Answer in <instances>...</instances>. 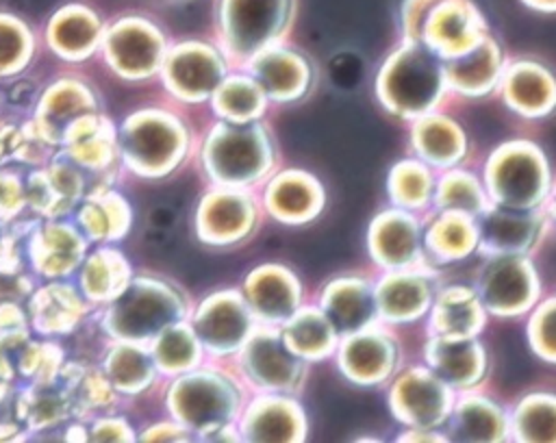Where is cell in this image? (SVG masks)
<instances>
[{"instance_id": "cell-21", "label": "cell", "mask_w": 556, "mask_h": 443, "mask_svg": "<svg viewBox=\"0 0 556 443\" xmlns=\"http://www.w3.org/2000/svg\"><path fill=\"white\" fill-rule=\"evenodd\" d=\"M241 295L261 326H282L302 306L300 278L278 263H265L248 271Z\"/></svg>"}, {"instance_id": "cell-46", "label": "cell", "mask_w": 556, "mask_h": 443, "mask_svg": "<svg viewBox=\"0 0 556 443\" xmlns=\"http://www.w3.org/2000/svg\"><path fill=\"white\" fill-rule=\"evenodd\" d=\"M432 4L434 0H404L402 13H400L402 41H419L424 17Z\"/></svg>"}, {"instance_id": "cell-15", "label": "cell", "mask_w": 556, "mask_h": 443, "mask_svg": "<svg viewBox=\"0 0 556 443\" xmlns=\"http://www.w3.org/2000/svg\"><path fill=\"white\" fill-rule=\"evenodd\" d=\"M339 371L358 387H380L393 378L400 365V343L393 332L376 321L339 337L334 347Z\"/></svg>"}, {"instance_id": "cell-50", "label": "cell", "mask_w": 556, "mask_h": 443, "mask_svg": "<svg viewBox=\"0 0 556 443\" xmlns=\"http://www.w3.org/2000/svg\"><path fill=\"white\" fill-rule=\"evenodd\" d=\"M526 7L534 9V11H543V13H552L556 7V0H521Z\"/></svg>"}, {"instance_id": "cell-42", "label": "cell", "mask_w": 556, "mask_h": 443, "mask_svg": "<svg viewBox=\"0 0 556 443\" xmlns=\"http://www.w3.org/2000/svg\"><path fill=\"white\" fill-rule=\"evenodd\" d=\"M96 111V98L87 87L78 83H63L50 91L46 104V132L50 139L63 141L74 122Z\"/></svg>"}, {"instance_id": "cell-23", "label": "cell", "mask_w": 556, "mask_h": 443, "mask_svg": "<svg viewBox=\"0 0 556 443\" xmlns=\"http://www.w3.org/2000/svg\"><path fill=\"white\" fill-rule=\"evenodd\" d=\"M426 367L454 393L473 389L486 376V350L478 337L430 334L424 347Z\"/></svg>"}, {"instance_id": "cell-44", "label": "cell", "mask_w": 556, "mask_h": 443, "mask_svg": "<svg viewBox=\"0 0 556 443\" xmlns=\"http://www.w3.org/2000/svg\"><path fill=\"white\" fill-rule=\"evenodd\" d=\"M37 254L48 274H67L83 261L85 239L70 226H50L39 239Z\"/></svg>"}, {"instance_id": "cell-3", "label": "cell", "mask_w": 556, "mask_h": 443, "mask_svg": "<svg viewBox=\"0 0 556 443\" xmlns=\"http://www.w3.org/2000/svg\"><path fill=\"white\" fill-rule=\"evenodd\" d=\"M185 291L163 278L130 276L126 287L106 302L102 330L113 341L148 345L163 328L189 317Z\"/></svg>"}, {"instance_id": "cell-16", "label": "cell", "mask_w": 556, "mask_h": 443, "mask_svg": "<svg viewBox=\"0 0 556 443\" xmlns=\"http://www.w3.org/2000/svg\"><path fill=\"white\" fill-rule=\"evenodd\" d=\"M552 215V202L539 208H508L500 204H489L478 217V245L482 256H508V254H530Z\"/></svg>"}, {"instance_id": "cell-38", "label": "cell", "mask_w": 556, "mask_h": 443, "mask_svg": "<svg viewBox=\"0 0 556 443\" xmlns=\"http://www.w3.org/2000/svg\"><path fill=\"white\" fill-rule=\"evenodd\" d=\"M130 276V263L119 250L100 248L85 258L80 271V287L87 300L96 304H106L126 287Z\"/></svg>"}, {"instance_id": "cell-4", "label": "cell", "mask_w": 556, "mask_h": 443, "mask_svg": "<svg viewBox=\"0 0 556 443\" xmlns=\"http://www.w3.org/2000/svg\"><path fill=\"white\" fill-rule=\"evenodd\" d=\"M445 93L450 91L443 61L421 41H402L376 76V96L382 109L408 122L434 111Z\"/></svg>"}, {"instance_id": "cell-43", "label": "cell", "mask_w": 556, "mask_h": 443, "mask_svg": "<svg viewBox=\"0 0 556 443\" xmlns=\"http://www.w3.org/2000/svg\"><path fill=\"white\" fill-rule=\"evenodd\" d=\"M85 300L67 284H52L37 298V319L48 332H67L85 315Z\"/></svg>"}, {"instance_id": "cell-36", "label": "cell", "mask_w": 556, "mask_h": 443, "mask_svg": "<svg viewBox=\"0 0 556 443\" xmlns=\"http://www.w3.org/2000/svg\"><path fill=\"white\" fill-rule=\"evenodd\" d=\"M78 221L89 239L115 241L126 237L132 221V211L124 195L102 187L87 195L78 213Z\"/></svg>"}, {"instance_id": "cell-19", "label": "cell", "mask_w": 556, "mask_h": 443, "mask_svg": "<svg viewBox=\"0 0 556 443\" xmlns=\"http://www.w3.org/2000/svg\"><path fill=\"white\" fill-rule=\"evenodd\" d=\"M484 35H489L486 20L471 0H434L424 17L419 41L443 61L467 52Z\"/></svg>"}, {"instance_id": "cell-30", "label": "cell", "mask_w": 556, "mask_h": 443, "mask_svg": "<svg viewBox=\"0 0 556 443\" xmlns=\"http://www.w3.org/2000/svg\"><path fill=\"white\" fill-rule=\"evenodd\" d=\"M426 315L428 332L437 337H480L489 317L473 287L465 284L437 289Z\"/></svg>"}, {"instance_id": "cell-2", "label": "cell", "mask_w": 556, "mask_h": 443, "mask_svg": "<svg viewBox=\"0 0 556 443\" xmlns=\"http://www.w3.org/2000/svg\"><path fill=\"white\" fill-rule=\"evenodd\" d=\"M200 161L215 187L254 189L274 174L278 152L263 119L241 124L219 119L204 135Z\"/></svg>"}, {"instance_id": "cell-39", "label": "cell", "mask_w": 556, "mask_h": 443, "mask_svg": "<svg viewBox=\"0 0 556 443\" xmlns=\"http://www.w3.org/2000/svg\"><path fill=\"white\" fill-rule=\"evenodd\" d=\"M508 439L552 443L556 439V397L547 391H534L521 397L508 413Z\"/></svg>"}, {"instance_id": "cell-48", "label": "cell", "mask_w": 556, "mask_h": 443, "mask_svg": "<svg viewBox=\"0 0 556 443\" xmlns=\"http://www.w3.org/2000/svg\"><path fill=\"white\" fill-rule=\"evenodd\" d=\"M26 37L22 26H17L13 20L0 17V63L13 61L15 54L22 52Z\"/></svg>"}, {"instance_id": "cell-45", "label": "cell", "mask_w": 556, "mask_h": 443, "mask_svg": "<svg viewBox=\"0 0 556 443\" xmlns=\"http://www.w3.org/2000/svg\"><path fill=\"white\" fill-rule=\"evenodd\" d=\"M528 317V343L532 352L543 358L545 363L556 360V345H554V298L539 300L530 311Z\"/></svg>"}, {"instance_id": "cell-22", "label": "cell", "mask_w": 556, "mask_h": 443, "mask_svg": "<svg viewBox=\"0 0 556 443\" xmlns=\"http://www.w3.org/2000/svg\"><path fill=\"white\" fill-rule=\"evenodd\" d=\"M241 69L258 83L269 102H295L304 98L313 85L308 59L282 43L256 52Z\"/></svg>"}, {"instance_id": "cell-27", "label": "cell", "mask_w": 556, "mask_h": 443, "mask_svg": "<svg viewBox=\"0 0 556 443\" xmlns=\"http://www.w3.org/2000/svg\"><path fill=\"white\" fill-rule=\"evenodd\" d=\"M504 104L521 117L549 115L556 102V85L552 72L532 59L506 61L497 83Z\"/></svg>"}, {"instance_id": "cell-41", "label": "cell", "mask_w": 556, "mask_h": 443, "mask_svg": "<svg viewBox=\"0 0 556 443\" xmlns=\"http://www.w3.org/2000/svg\"><path fill=\"white\" fill-rule=\"evenodd\" d=\"M434 178H437L434 169L419 159L397 161L391 167L387 178V191H389L391 204L413 213L430 206Z\"/></svg>"}, {"instance_id": "cell-31", "label": "cell", "mask_w": 556, "mask_h": 443, "mask_svg": "<svg viewBox=\"0 0 556 443\" xmlns=\"http://www.w3.org/2000/svg\"><path fill=\"white\" fill-rule=\"evenodd\" d=\"M424 254L428 263L443 265L460 261L476 252L478 226L476 217L460 211H434V217L424 226Z\"/></svg>"}, {"instance_id": "cell-40", "label": "cell", "mask_w": 556, "mask_h": 443, "mask_svg": "<svg viewBox=\"0 0 556 443\" xmlns=\"http://www.w3.org/2000/svg\"><path fill=\"white\" fill-rule=\"evenodd\" d=\"M430 204L434 211H460L478 217L491 204V200L482 180L473 172L450 167L434 178Z\"/></svg>"}, {"instance_id": "cell-14", "label": "cell", "mask_w": 556, "mask_h": 443, "mask_svg": "<svg viewBox=\"0 0 556 443\" xmlns=\"http://www.w3.org/2000/svg\"><path fill=\"white\" fill-rule=\"evenodd\" d=\"M456 393L441 382L426 365H413L393 374L389 408L406 428L441 430Z\"/></svg>"}, {"instance_id": "cell-1", "label": "cell", "mask_w": 556, "mask_h": 443, "mask_svg": "<svg viewBox=\"0 0 556 443\" xmlns=\"http://www.w3.org/2000/svg\"><path fill=\"white\" fill-rule=\"evenodd\" d=\"M165 404L169 417L193 439L239 441L235 421L245 404V384L237 371L206 358L172 378Z\"/></svg>"}, {"instance_id": "cell-25", "label": "cell", "mask_w": 556, "mask_h": 443, "mask_svg": "<svg viewBox=\"0 0 556 443\" xmlns=\"http://www.w3.org/2000/svg\"><path fill=\"white\" fill-rule=\"evenodd\" d=\"M506 61L502 46L491 35H484L467 52L443 59L447 91L465 98H480L497 91Z\"/></svg>"}, {"instance_id": "cell-47", "label": "cell", "mask_w": 556, "mask_h": 443, "mask_svg": "<svg viewBox=\"0 0 556 443\" xmlns=\"http://www.w3.org/2000/svg\"><path fill=\"white\" fill-rule=\"evenodd\" d=\"M89 436L93 441H135L137 432L130 428V423L126 419L106 417V419H98L93 423Z\"/></svg>"}, {"instance_id": "cell-24", "label": "cell", "mask_w": 556, "mask_h": 443, "mask_svg": "<svg viewBox=\"0 0 556 443\" xmlns=\"http://www.w3.org/2000/svg\"><path fill=\"white\" fill-rule=\"evenodd\" d=\"M261 206L282 224H306L326 206L321 182L304 169H285L265 180Z\"/></svg>"}, {"instance_id": "cell-8", "label": "cell", "mask_w": 556, "mask_h": 443, "mask_svg": "<svg viewBox=\"0 0 556 443\" xmlns=\"http://www.w3.org/2000/svg\"><path fill=\"white\" fill-rule=\"evenodd\" d=\"M237 358V376L256 393L293 395L304 387L308 363L293 354L278 326H256L243 341Z\"/></svg>"}, {"instance_id": "cell-10", "label": "cell", "mask_w": 556, "mask_h": 443, "mask_svg": "<svg viewBox=\"0 0 556 443\" xmlns=\"http://www.w3.org/2000/svg\"><path fill=\"white\" fill-rule=\"evenodd\" d=\"M187 321L211 360L235 356L258 326L239 289H224L206 295L191 306Z\"/></svg>"}, {"instance_id": "cell-29", "label": "cell", "mask_w": 556, "mask_h": 443, "mask_svg": "<svg viewBox=\"0 0 556 443\" xmlns=\"http://www.w3.org/2000/svg\"><path fill=\"white\" fill-rule=\"evenodd\" d=\"M410 143L417 159L434 172L456 167L469 150V139L463 126L437 109L413 119Z\"/></svg>"}, {"instance_id": "cell-26", "label": "cell", "mask_w": 556, "mask_h": 443, "mask_svg": "<svg viewBox=\"0 0 556 443\" xmlns=\"http://www.w3.org/2000/svg\"><path fill=\"white\" fill-rule=\"evenodd\" d=\"M441 430L445 441H508V413L489 395L467 389L456 393Z\"/></svg>"}, {"instance_id": "cell-12", "label": "cell", "mask_w": 556, "mask_h": 443, "mask_svg": "<svg viewBox=\"0 0 556 443\" xmlns=\"http://www.w3.org/2000/svg\"><path fill=\"white\" fill-rule=\"evenodd\" d=\"M230 63L219 46L187 39L167 46L161 78L165 89L182 102H204L228 74Z\"/></svg>"}, {"instance_id": "cell-33", "label": "cell", "mask_w": 556, "mask_h": 443, "mask_svg": "<svg viewBox=\"0 0 556 443\" xmlns=\"http://www.w3.org/2000/svg\"><path fill=\"white\" fill-rule=\"evenodd\" d=\"M102 374L122 395H139L148 391L159 380V369L154 358L143 343L115 341L104 356Z\"/></svg>"}, {"instance_id": "cell-11", "label": "cell", "mask_w": 556, "mask_h": 443, "mask_svg": "<svg viewBox=\"0 0 556 443\" xmlns=\"http://www.w3.org/2000/svg\"><path fill=\"white\" fill-rule=\"evenodd\" d=\"M261 213L263 206L252 189L213 185L195 208L193 228L202 243L230 248L254 235L261 224Z\"/></svg>"}, {"instance_id": "cell-49", "label": "cell", "mask_w": 556, "mask_h": 443, "mask_svg": "<svg viewBox=\"0 0 556 443\" xmlns=\"http://www.w3.org/2000/svg\"><path fill=\"white\" fill-rule=\"evenodd\" d=\"M141 441H191L193 434L189 430H185L178 421L169 419V421H159L148 426L141 434Z\"/></svg>"}, {"instance_id": "cell-37", "label": "cell", "mask_w": 556, "mask_h": 443, "mask_svg": "<svg viewBox=\"0 0 556 443\" xmlns=\"http://www.w3.org/2000/svg\"><path fill=\"white\" fill-rule=\"evenodd\" d=\"M148 350L154 358L159 376H167V378L189 371L191 367L206 360V354L187 319L163 328L148 343Z\"/></svg>"}, {"instance_id": "cell-9", "label": "cell", "mask_w": 556, "mask_h": 443, "mask_svg": "<svg viewBox=\"0 0 556 443\" xmlns=\"http://www.w3.org/2000/svg\"><path fill=\"white\" fill-rule=\"evenodd\" d=\"M484 258L473 291L486 315L502 319L526 315L541 298V278L528 254Z\"/></svg>"}, {"instance_id": "cell-17", "label": "cell", "mask_w": 556, "mask_h": 443, "mask_svg": "<svg viewBox=\"0 0 556 443\" xmlns=\"http://www.w3.org/2000/svg\"><path fill=\"white\" fill-rule=\"evenodd\" d=\"M437 289L439 284L430 265L382 271L374 282L378 321L397 326L421 319L428 313Z\"/></svg>"}, {"instance_id": "cell-7", "label": "cell", "mask_w": 556, "mask_h": 443, "mask_svg": "<svg viewBox=\"0 0 556 443\" xmlns=\"http://www.w3.org/2000/svg\"><path fill=\"white\" fill-rule=\"evenodd\" d=\"M295 15V0H217L219 50L230 67H243L256 52L282 43Z\"/></svg>"}, {"instance_id": "cell-13", "label": "cell", "mask_w": 556, "mask_h": 443, "mask_svg": "<svg viewBox=\"0 0 556 443\" xmlns=\"http://www.w3.org/2000/svg\"><path fill=\"white\" fill-rule=\"evenodd\" d=\"M102 50L113 72L128 80H146L159 74L167 39L163 30L146 17H122L102 33Z\"/></svg>"}, {"instance_id": "cell-6", "label": "cell", "mask_w": 556, "mask_h": 443, "mask_svg": "<svg viewBox=\"0 0 556 443\" xmlns=\"http://www.w3.org/2000/svg\"><path fill=\"white\" fill-rule=\"evenodd\" d=\"M482 185L491 204L539 208L552 202V172L543 150L526 139L500 143L486 159Z\"/></svg>"}, {"instance_id": "cell-28", "label": "cell", "mask_w": 556, "mask_h": 443, "mask_svg": "<svg viewBox=\"0 0 556 443\" xmlns=\"http://www.w3.org/2000/svg\"><path fill=\"white\" fill-rule=\"evenodd\" d=\"M337 334H350L378 321L374 282L358 276H341L324 284L317 304Z\"/></svg>"}, {"instance_id": "cell-20", "label": "cell", "mask_w": 556, "mask_h": 443, "mask_svg": "<svg viewBox=\"0 0 556 443\" xmlns=\"http://www.w3.org/2000/svg\"><path fill=\"white\" fill-rule=\"evenodd\" d=\"M239 441H304L308 436L306 413L293 395L256 393L243 404L237 421Z\"/></svg>"}, {"instance_id": "cell-34", "label": "cell", "mask_w": 556, "mask_h": 443, "mask_svg": "<svg viewBox=\"0 0 556 443\" xmlns=\"http://www.w3.org/2000/svg\"><path fill=\"white\" fill-rule=\"evenodd\" d=\"M208 102L219 119L241 124L263 119L269 100L258 83L245 69L237 67L222 78Z\"/></svg>"}, {"instance_id": "cell-5", "label": "cell", "mask_w": 556, "mask_h": 443, "mask_svg": "<svg viewBox=\"0 0 556 443\" xmlns=\"http://www.w3.org/2000/svg\"><path fill=\"white\" fill-rule=\"evenodd\" d=\"M187 124L165 109H139L117 130L119 163L141 178H165L187 159Z\"/></svg>"}, {"instance_id": "cell-32", "label": "cell", "mask_w": 556, "mask_h": 443, "mask_svg": "<svg viewBox=\"0 0 556 443\" xmlns=\"http://www.w3.org/2000/svg\"><path fill=\"white\" fill-rule=\"evenodd\" d=\"M280 328L289 350L306 363L324 360L334 354L339 334L319 306L302 304Z\"/></svg>"}, {"instance_id": "cell-35", "label": "cell", "mask_w": 556, "mask_h": 443, "mask_svg": "<svg viewBox=\"0 0 556 443\" xmlns=\"http://www.w3.org/2000/svg\"><path fill=\"white\" fill-rule=\"evenodd\" d=\"M102 24L98 15L83 4L63 7L50 22L52 46L67 59L91 54L102 41Z\"/></svg>"}, {"instance_id": "cell-18", "label": "cell", "mask_w": 556, "mask_h": 443, "mask_svg": "<svg viewBox=\"0 0 556 443\" xmlns=\"http://www.w3.org/2000/svg\"><path fill=\"white\" fill-rule=\"evenodd\" d=\"M421 232L424 224L417 213L397 206L380 211L367 228V250L371 261L382 271L430 265L424 254Z\"/></svg>"}]
</instances>
